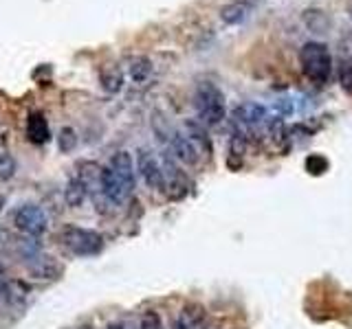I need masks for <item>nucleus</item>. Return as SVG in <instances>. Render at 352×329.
Listing matches in <instances>:
<instances>
[{"label": "nucleus", "mask_w": 352, "mask_h": 329, "mask_svg": "<svg viewBox=\"0 0 352 329\" xmlns=\"http://www.w3.org/2000/svg\"><path fill=\"white\" fill-rule=\"evenodd\" d=\"M306 167H308V172H313V174H322L324 169L328 167V163L324 161L322 156H310L308 161H306Z\"/></svg>", "instance_id": "20"}, {"label": "nucleus", "mask_w": 352, "mask_h": 329, "mask_svg": "<svg viewBox=\"0 0 352 329\" xmlns=\"http://www.w3.org/2000/svg\"><path fill=\"white\" fill-rule=\"evenodd\" d=\"M346 9H348V16L352 18V0H348V5H346Z\"/></svg>", "instance_id": "23"}, {"label": "nucleus", "mask_w": 352, "mask_h": 329, "mask_svg": "<svg viewBox=\"0 0 352 329\" xmlns=\"http://www.w3.org/2000/svg\"><path fill=\"white\" fill-rule=\"evenodd\" d=\"M75 147H77V132L68 125L62 127L58 132V150L62 154H68V152H73Z\"/></svg>", "instance_id": "17"}, {"label": "nucleus", "mask_w": 352, "mask_h": 329, "mask_svg": "<svg viewBox=\"0 0 352 329\" xmlns=\"http://www.w3.org/2000/svg\"><path fill=\"white\" fill-rule=\"evenodd\" d=\"M128 75L134 83H146L152 75V62L146 55L132 57L128 64Z\"/></svg>", "instance_id": "15"}, {"label": "nucleus", "mask_w": 352, "mask_h": 329, "mask_svg": "<svg viewBox=\"0 0 352 329\" xmlns=\"http://www.w3.org/2000/svg\"><path fill=\"white\" fill-rule=\"evenodd\" d=\"M27 136L31 143L36 145H45L51 139V130H49V121L45 119L42 112H31L27 119Z\"/></svg>", "instance_id": "11"}, {"label": "nucleus", "mask_w": 352, "mask_h": 329, "mask_svg": "<svg viewBox=\"0 0 352 329\" xmlns=\"http://www.w3.org/2000/svg\"><path fill=\"white\" fill-rule=\"evenodd\" d=\"M62 241L64 246L79 254V257H90V254H97L103 248V237L97 231H88V228H79V226H68L62 233Z\"/></svg>", "instance_id": "3"}, {"label": "nucleus", "mask_w": 352, "mask_h": 329, "mask_svg": "<svg viewBox=\"0 0 352 329\" xmlns=\"http://www.w3.org/2000/svg\"><path fill=\"white\" fill-rule=\"evenodd\" d=\"M108 329H126L121 323H112V325H108Z\"/></svg>", "instance_id": "22"}, {"label": "nucleus", "mask_w": 352, "mask_h": 329, "mask_svg": "<svg viewBox=\"0 0 352 329\" xmlns=\"http://www.w3.org/2000/svg\"><path fill=\"white\" fill-rule=\"evenodd\" d=\"M86 191L88 187L81 183V180L75 176V178H71L68 183H66V189H64V200H66V205L68 207H81V202L86 200Z\"/></svg>", "instance_id": "16"}, {"label": "nucleus", "mask_w": 352, "mask_h": 329, "mask_svg": "<svg viewBox=\"0 0 352 329\" xmlns=\"http://www.w3.org/2000/svg\"><path fill=\"white\" fill-rule=\"evenodd\" d=\"M139 329H161V318L157 312H146L141 316Z\"/></svg>", "instance_id": "19"}, {"label": "nucleus", "mask_w": 352, "mask_h": 329, "mask_svg": "<svg viewBox=\"0 0 352 329\" xmlns=\"http://www.w3.org/2000/svg\"><path fill=\"white\" fill-rule=\"evenodd\" d=\"M112 172H115L123 183H126L130 189H134V163H132V156L128 152H117L115 156L110 158V165H108Z\"/></svg>", "instance_id": "12"}, {"label": "nucleus", "mask_w": 352, "mask_h": 329, "mask_svg": "<svg viewBox=\"0 0 352 329\" xmlns=\"http://www.w3.org/2000/svg\"><path fill=\"white\" fill-rule=\"evenodd\" d=\"M3 207H5V196L0 194V211H3Z\"/></svg>", "instance_id": "25"}, {"label": "nucleus", "mask_w": 352, "mask_h": 329, "mask_svg": "<svg viewBox=\"0 0 352 329\" xmlns=\"http://www.w3.org/2000/svg\"><path fill=\"white\" fill-rule=\"evenodd\" d=\"M14 224L18 231L27 233L31 237H40L49 226V220L42 207L38 205H23L20 209H16L14 213Z\"/></svg>", "instance_id": "4"}, {"label": "nucleus", "mask_w": 352, "mask_h": 329, "mask_svg": "<svg viewBox=\"0 0 352 329\" xmlns=\"http://www.w3.org/2000/svg\"><path fill=\"white\" fill-rule=\"evenodd\" d=\"M137 169H139L141 178L146 180V185L150 189H157V191H163L165 189L163 167L157 161V156H154L150 150H139V154H137Z\"/></svg>", "instance_id": "5"}, {"label": "nucleus", "mask_w": 352, "mask_h": 329, "mask_svg": "<svg viewBox=\"0 0 352 329\" xmlns=\"http://www.w3.org/2000/svg\"><path fill=\"white\" fill-rule=\"evenodd\" d=\"M99 83L106 92L117 94L123 88V70L117 64H106V66L99 70Z\"/></svg>", "instance_id": "13"}, {"label": "nucleus", "mask_w": 352, "mask_h": 329, "mask_svg": "<svg viewBox=\"0 0 352 329\" xmlns=\"http://www.w3.org/2000/svg\"><path fill=\"white\" fill-rule=\"evenodd\" d=\"M205 321V307L201 303H188L174 321V329H201Z\"/></svg>", "instance_id": "10"}, {"label": "nucleus", "mask_w": 352, "mask_h": 329, "mask_svg": "<svg viewBox=\"0 0 352 329\" xmlns=\"http://www.w3.org/2000/svg\"><path fill=\"white\" fill-rule=\"evenodd\" d=\"M29 274L38 281H55L64 274V266L49 254H40L34 261H29Z\"/></svg>", "instance_id": "8"}, {"label": "nucleus", "mask_w": 352, "mask_h": 329, "mask_svg": "<svg viewBox=\"0 0 352 329\" xmlns=\"http://www.w3.org/2000/svg\"><path fill=\"white\" fill-rule=\"evenodd\" d=\"M170 147H172V154L176 161H181L183 165H196L199 163V150H196V145L188 139L185 134H179V132H172L170 136Z\"/></svg>", "instance_id": "9"}, {"label": "nucleus", "mask_w": 352, "mask_h": 329, "mask_svg": "<svg viewBox=\"0 0 352 329\" xmlns=\"http://www.w3.org/2000/svg\"><path fill=\"white\" fill-rule=\"evenodd\" d=\"M341 88H344L348 94H352V66L344 70V75H341Z\"/></svg>", "instance_id": "21"}, {"label": "nucleus", "mask_w": 352, "mask_h": 329, "mask_svg": "<svg viewBox=\"0 0 352 329\" xmlns=\"http://www.w3.org/2000/svg\"><path fill=\"white\" fill-rule=\"evenodd\" d=\"M251 14V5H247V3H229V5H225L221 9V20L225 25H242L247 18H249Z\"/></svg>", "instance_id": "14"}, {"label": "nucleus", "mask_w": 352, "mask_h": 329, "mask_svg": "<svg viewBox=\"0 0 352 329\" xmlns=\"http://www.w3.org/2000/svg\"><path fill=\"white\" fill-rule=\"evenodd\" d=\"M77 329H95V327H92V325H88V323H84V325H79Z\"/></svg>", "instance_id": "24"}, {"label": "nucleus", "mask_w": 352, "mask_h": 329, "mask_svg": "<svg viewBox=\"0 0 352 329\" xmlns=\"http://www.w3.org/2000/svg\"><path fill=\"white\" fill-rule=\"evenodd\" d=\"M99 187H101V194L106 196L110 202L121 205L126 202L128 196L132 194V189L123 183V180L112 172L110 167H103L101 169V176H99Z\"/></svg>", "instance_id": "7"}, {"label": "nucleus", "mask_w": 352, "mask_h": 329, "mask_svg": "<svg viewBox=\"0 0 352 329\" xmlns=\"http://www.w3.org/2000/svg\"><path fill=\"white\" fill-rule=\"evenodd\" d=\"M194 105H196V112H199V121L210 127L223 123L225 114H227L225 94L212 81H201L199 86H196Z\"/></svg>", "instance_id": "1"}, {"label": "nucleus", "mask_w": 352, "mask_h": 329, "mask_svg": "<svg viewBox=\"0 0 352 329\" xmlns=\"http://www.w3.org/2000/svg\"><path fill=\"white\" fill-rule=\"evenodd\" d=\"M266 119H268L266 108H264V105H260V103H255V101L240 103L234 110V123H236V127H240L242 132L255 130V127H260Z\"/></svg>", "instance_id": "6"}, {"label": "nucleus", "mask_w": 352, "mask_h": 329, "mask_svg": "<svg viewBox=\"0 0 352 329\" xmlns=\"http://www.w3.org/2000/svg\"><path fill=\"white\" fill-rule=\"evenodd\" d=\"M16 174V158L12 154H0V180H9Z\"/></svg>", "instance_id": "18"}, {"label": "nucleus", "mask_w": 352, "mask_h": 329, "mask_svg": "<svg viewBox=\"0 0 352 329\" xmlns=\"http://www.w3.org/2000/svg\"><path fill=\"white\" fill-rule=\"evenodd\" d=\"M299 64H302L304 75L319 86L326 83L330 79V73H333V57H330L328 47L322 42H306L299 49Z\"/></svg>", "instance_id": "2"}]
</instances>
